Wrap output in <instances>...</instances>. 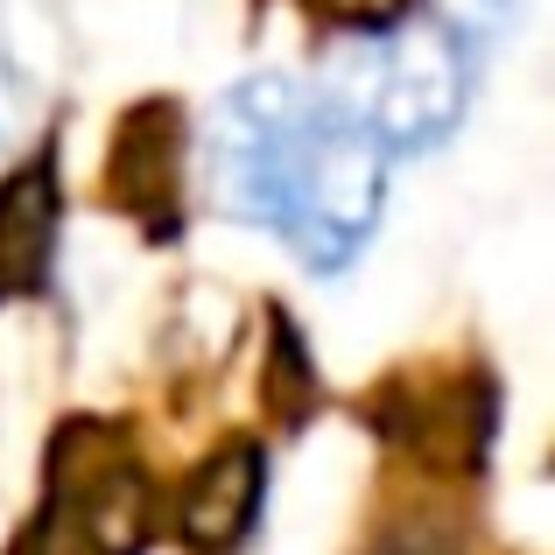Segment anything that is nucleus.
<instances>
[{
    "instance_id": "nucleus-2",
    "label": "nucleus",
    "mask_w": 555,
    "mask_h": 555,
    "mask_svg": "<svg viewBox=\"0 0 555 555\" xmlns=\"http://www.w3.org/2000/svg\"><path fill=\"white\" fill-rule=\"evenodd\" d=\"M155 528V492L106 422H70L50 450V500L22 555H134Z\"/></svg>"
},
{
    "instance_id": "nucleus-3",
    "label": "nucleus",
    "mask_w": 555,
    "mask_h": 555,
    "mask_svg": "<svg viewBox=\"0 0 555 555\" xmlns=\"http://www.w3.org/2000/svg\"><path fill=\"white\" fill-rule=\"evenodd\" d=\"M302 120H310V92L296 78H240L211 113V197L218 211H232L240 225H268L282 211V183H288V155L302 141Z\"/></svg>"
},
{
    "instance_id": "nucleus-11",
    "label": "nucleus",
    "mask_w": 555,
    "mask_h": 555,
    "mask_svg": "<svg viewBox=\"0 0 555 555\" xmlns=\"http://www.w3.org/2000/svg\"><path fill=\"white\" fill-rule=\"evenodd\" d=\"M317 8H324L331 22H345V28H393V22H408V0H317Z\"/></svg>"
},
{
    "instance_id": "nucleus-9",
    "label": "nucleus",
    "mask_w": 555,
    "mask_h": 555,
    "mask_svg": "<svg viewBox=\"0 0 555 555\" xmlns=\"http://www.w3.org/2000/svg\"><path fill=\"white\" fill-rule=\"evenodd\" d=\"M450 408H457V393H443V408L429 401V429L408 436V450H422V457H443V415H450ZM464 408H472V429L450 443V457H457V464H478V450H486V436H478V429H492V393L472 387V393H464Z\"/></svg>"
},
{
    "instance_id": "nucleus-5",
    "label": "nucleus",
    "mask_w": 555,
    "mask_h": 555,
    "mask_svg": "<svg viewBox=\"0 0 555 555\" xmlns=\"http://www.w3.org/2000/svg\"><path fill=\"white\" fill-rule=\"evenodd\" d=\"M260 492H268V450L246 443V436H240V443H225V450H211V457L190 472V486H183V500H177L183 542L204 548V555L240 548L246 528H254V514H260Z\"/></svg>"
},
{
    "instance_id": "nucleus-6",
    "label": "nucleus",
    "mask_w": 555,
    "mask_h": 555,
    "mask_svg": "<svg viewBox=\"0 0 555 555\" xmlns=\"http://www.w3.org/2000/svg\"><path fill=\"white\" fill-rule=\"evenodd\" d=\"M177 106L169 99H149V106L127 113L120 141H113V169H106V190L120 211H134L141 225L163 240L177 232Z\"/></svg>"
},
{
    "instance_id": "nucleus-12",
    "label": "nucleus",
    "mask_w": 555,
    "mask_h": 555,
    "mask_svg": "<svg viewBox=\"0 0 555 555\" xmlns=\"http://www.w3.org/2000/svg\"><path fill=\"white\" fill-rule=\"evenodd\" d=\"M379 555H457V542H443V528H401V534H387Z\"/></svg>"
},
{
    "instance_id": "nucleus-4",
    "label": "nucleus",
    "mask_w": 555,
    "mask_h": 555,
    "mask_svg": "<svg viewBox=\"0 0 555 555\" xmlns=\"http://www.w3.org/2000/svg\"><path fill=\"white\" fill-rule=\"evenodd\" d=\"M464 92H472V56L443 22H393L387 42L373 50L366 99H352V113L366 120L379 149H436L457 127ZM345 106V99H338Z\"/></svg>"
},
{
    "instance_id": "nucleus-10",
    "label": "nucleus",
    "mask_w": 555,
    "mask_h": 555,
    "mask_svg": "<svg viewBox=\"0 0 555 555\" xmlns=\"http://www.w3.org/2000/svg\"><path fill=\"white\" fill-rule=\"evenodd\" d=\"M317 393L310 379V359H302L296 331H288V317H274V359H268V401H288V415H302Z\"/></svg>"
},
{
    "instance_id": "nucleus-1",
    "label": "nucleus",
    "mask_w": 555,
    "mask_h": 555,
    "mask_svg": "<svg viewBox=\"0 0 555 555\" xmlns=\"http://www.w3.org/2000/svg\"><path fill=\"white\" fill-rule=\"evenodd\" d=\"M379 204H387V149L366 134V120H359L352 106L310 99L302 141H296V155H288L274 232L296 246L302 268L338 274L345 260L373 240Z\"/></svg>"
},
{
    "instance_id": "nucleus-7",
    "label": "nucleus",
    "mask_w": 555,
    "mask_h": 555,
    "mask_svg": "<svg viewBox=\"0 0 555 555\" xmlns=\"http://www.w3.org/2000/svg\"><path fill=\"white\" fill-rule=\"evenodd\" d=\"M56 260V163L36 155L0 183V302H22L50 282Z\"/></svg>"
},
{
    "instance_id": "nucleus-8",
    "label": "nucleus",
    "mask_w": 555,
    "mask_h": 555,
    "mask_svg": "<svg viewBox=\"0 0 555 555\" xmlns=\"http://www.w3.org/2000/svg\"><path fill=\"white\" fill-rule=\"evenodd\" d=\"M56 28L42 22L36 8L8 0L0 8V141H22L36 127L42 92L56 85V56H50Z\"/></svg>"
}]
</instances>
